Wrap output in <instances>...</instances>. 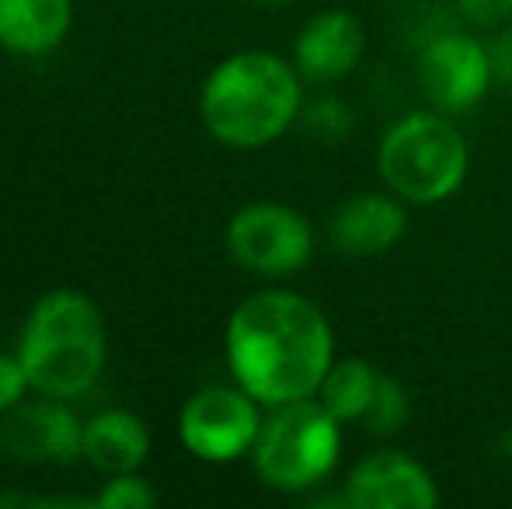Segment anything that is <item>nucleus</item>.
Here are the masks:
<instances>
[{
    "mask_svg": "<svg viewBox=\"0 0 512 509\" xmlns=\"http://www.w3.org/2000/svg\"><path fill=\"white\" fill-rule=\"evenodd\" d=\"M227 363L258 405H290L317 394L335 363V335L314 300L265 290L230 314Z\"/></svg>",
    "mask_w": 512,
    "mask_h": 509,
    "instance_id": "f257e3e1",
    "label": "nucleus"
},
{
    "mask_svg": "<svg viewBox=\"0 0 512 509\" xmlns=\"http://www.w3.org/2000/svg\"><path fill=\"white\" fill-rule=\"evenodd\" d=\"M300 70L276 53H234L206 77L203 123L220 143L258 150L279 140L300 116Z\"/></svg>",
    "mask_w": 512,
    "mask_h": 509,
    "instance_id": "f03ea898",
    "label": "nucleus"
},
{
    "mask_svg": "<svg viewBox=\"0 0 512 509\" xmlns=\"http://www.w3.org/2000/svg\"><path fill=\"white\" fill-rule=\"evenodd\" d=\"M18 360L32 387L70 398L95 384L105 363V325L98 307L81 293H49L28 314Z\"/></svg>",
    "mask_w": 512,
    "mask_h": 509,
    "instance_id": "7ed1b4c3",
    "label": "nucleus"
},
{
    "mask_svg": "<svg viewBox=\"0 0 512 509\" xmlns=\"http://www.w3.org/2000/svg\"><path fill=\"white\" fill-rule=\"evenodd\" d=\"M471 150L450 116L408 112L387 126L377 147V171L384 185L411 206L446 203L464 185Z\"/></svg>",
    "mask_w": 512,
    "mask_h": 509,
    "instance_id": "20e7f679",
    "label": "nucleus"
},
{
    "mask_svg": "<svg viewBox=\"0 0 512 509\" xmlns=\"http://www.w3.org/2000/svg\"><path fill=\"white\" fill-rule=\"evenodd\" d=\"M251 457L269 489L307 492L338 468L342 422L314 398L276 405L269 419H262Z\"/></svg>",
    "mask_w": 512,
    "mask_h": 509,
    "instance_id": "39448f33",
    "label": "nucleus"
},
{
    "mask_svg": "<svg viewBox=\"0 0 512 509\" xmlns=\"http://www.w3.org/2000/svg\"><path fill=\"white\" fill-rule=\"evenodd\" d=\"M227 252L258 276H293L314 255V231L283 203H251L227 227Z\"/></svg>",
    "mask_w": 512,
    "mask_h": 509,
    "instance_id": "423d86ee",
    "label": "nucleus"
},
{
    "mask_svg": "<svg viewBox=\"0 0 512 509\" xmlns=\"http://www.w3.org/2000/svg\"><path fill=\"white\" fill-rule=\"evenodd\" d=\"M418 88L425 102L443 116L467 112L488 95L495 81L492 49L467 32H443L418 53Z\"/></svg>",
    "mask_w": 512,
    "mask_h": 509,
    "instance_id": "0eeeda50",
    "label": "nucleus"
},
{
    "mask_svg": "<svg viewBox=\"0 0 512 509\" xmlns=\"http://www.w3.org/2000/svg\"><path fill=\"white\" fill-rule=\"evenodd\" d=\"M262 429L258 401L244 387H206L182 408L178 433L189 454L209 464H227L248 454Z\"/></svg>",
    "mask_w": 512,
    "mask_h": 509,
    "instance_id": "6e6552de",
    "label": "nucleus"
},
{
    "mask_svg": "<svg viewBox=\"0 0 512 509\" xmlns=\"http://www.w3.org/2000/svg\"><path fill=\"white\" fill-rule=\"evenodd\" d=\"M342 503L352 509H432L439 506V485L415 457L377 450L349 471Z\"/></svg>",
    "mask_w": 512,
    "mask_h": 509,
    "instance_id": "1a4fd4ad",
    "label": "nucleus"
},
{
    "mask_svg": "<svg viewBox=\"0 0 512 509\" xmlns=\"http://www.w3.org/2000/svg\"><path fill=\"white\" fill-rule=\"evenodd\" d=\"M366 53V32L356 14L342 11H321L304 25L293 49V67L300 70L304 81H342L359 67Z\"/></svg>",
    "mask_w": 512,
    "mask_h": 509,
    "instance_id": "9d476101",
    "label": "nucleus"
},
{
    "mask_svg": "<svg viewBox=\"0 0 512 509\" xmlns=\"http://www.w3.org/2000/svg\"><path fill=\"white\" fill-rule=\"evenodd\" d=\"M408 210L405 199L387 192H359L345 199L331 217V245L352 258L384 255L405 238Z\"/></svg>",
    "mask_w": 512,
    "mask_h": 509,
    "instance_id": "9b49d317",
    "label": "nucleus"
},
{
    "mask_svg": "<svg viewBox=\"0 0 512 509\" xmlns=\"http://www.w3.org/2000/svg\"><path fill=\"white\" fill-rule=\"evenodd\" d=\"M4 447L18 461H74L84 454V426L60 405H28L4 426Z\"/></svg>",
    "mask_w": 512,
    "mask_h": 509,
    "instance_id": "f8f14e48",
    "label": "nucleus"
},
{
    "mask_svg": "<svg viewBox=\"0 0 512 509\" xmlns=\"http://www.w3.org/2000/svg\"><path fill=\"white\" fill-rule=\"evenodd\" d=\"M74 18L70 0H0V46L21 56L49 53Z\"/></svg>",
    "mask_w": 512,
    "mask_h": 509,
    "instance_id": "ddd939ff",
    "label": "nucleus"
},
{
    "mask_svg": "<svg viewBox=\"0 0 512 509\" xmlns=\"http://www.w3.org/2000/svg\"><path fill=\"white\" fill-rule=\"evenodd\" d=\"M150 450V436L143 419L129 412H102L84 426V457L98 471L126 475L140 468Z\"/></svg>",
    "mask_w": 512,
    "mask_h": 509,
    "instance_id": "4468645a",
    "label": "nucleus"
},
{
    "mask_svg": "<svg viewBox=\"0 0 512 509\" xmlns=\"http://www.w3.org/2000/svg\"><path fill=\"white\" fill-rule=\"evenodd\" d=\"M380 381H384V374L373 363L359 360V356H345L328 367L321 387H317V401L338 422H363L377 401Z\"/></svg>",
    "mask_w": 512,
    "mask_h": 509,
    "instance_id": "2eb2a0df",
    "label": "nucleus"
},
{
    "mask_svg": "<svg viewBox=\"0 0 512 509\" xmlns=\"http://www.w3.org/2000/svg\"><path fill=\"white\" fill-rule=\"evenodd\" d=\"M405 419H408L405 387L398 381H391V377H384V381H380V391H377V401H373L363 426L370 429V433H394V429L405 426Z\"/></svg>",
    "mask_w": 512,
    "mask_h": 509,
    "instance_id": "dca6fc26",
    "label": "nucleus"
},
{
    "mask_svg": "<svg viewBox=\"0 0 512 509\" xmlns=\"http://www.w3.org/2000/svg\"><path fill=\"white\" fill-rule=\"evenodd\" d=\"M95 506L102 509H147L154 506V492L147 489V482H140V478H133L126 471V475H119L115 482H108L102 492H98Z\"/></svg>",
    "mask_w": 512,
    "mask_h": 509,
    "instance_id": "f3484780",
    "label": "nucleus"
},
{
    "mask_svg": "<svg viewBox=\"0 0 512 509\" xmlns=\"http://www.w3.org/2000/svg\"><path fill=\"white\" fill-rule=\"evenodd\" d=\"M457 7L471 25H485V28L506 25L512 18V0H457Z\"/></svg>",
    "mask_w": 512,
    "mask_h": 509,
    "instance_id": "a211bd4d",
    "label": "nucleus"
},
{
    "mask_svg": "<svg viewBox=\"0 0 512 509\" xmlns=\"http://www.w3.org/2000/svg\"><path fill=\"white\" fill-rule=\"evenodd\" d=\"M28 377H25V367H21L18 356H0V412L18 405L21 391H25Z\"/></svg>",
    "mask_w": 512,
    "mask_h": 509,
    "instance_id": "6ab92c4d",
    "label": "nucleus"
},
{
    "mask_svg": "<svg viewBox=\"0 0 512 509\" xmlns=\"http://www.w3.org/2000/svg\"><path fill=\"white\" fill-rule=\"evenodd\" d=\"M262 4H286V0H262Z\"/></svg>",
    "mask_w": 512,
    "mask_h": 509,
    "instance_id": "aec40b11",
    "label": "nucleus"
}]
</instances>
